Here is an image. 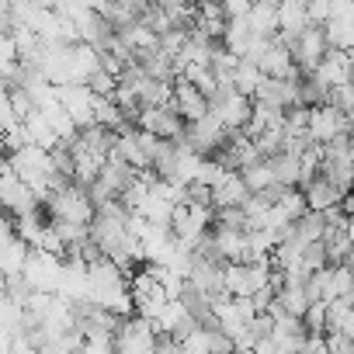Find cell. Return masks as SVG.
<instances>
[{
  "label": "cell",
  "instance_id": "cell-16",
  "mask_svg": "<svg viewBox=\"0 0 354 354\" xmlns=\"http://www.w3.org/2000/svg\"><path fill=\"white\" fill-rule=\"evenodd\" d=\"M309 21V11H306V0H278V28L288 32V35H299Z\"/></svg>",
  "mask_w": 354,
  "mask_h": 354
},
{
  "label": "cell",
  "instance_id": "cell-22",
  "mask_svg": "<svg viewBox=\"0 0 354 354\" xmlns=\"http://www.w3.org/2000/svg\"><path fill=\"white\" fill-rule=\"evenodd\" d=\"M299 170H302V185L323 170V142H309V146L299 153Z\"/></svg>",
  "mask_w": 354,
  "mask_h": 354
},
{
  "label": "cell",
  "instance_id": "cell-10",
  "mask_svg": "<svg viewBox=\"0 0 354 354\" xmlns=\"http://www.w3.org/2000/svg\"><path fill=\"white\" fill-rule=\"evenodd\" d=\"M250 195L247 181L240 177V170H226L219 181L212 185V209H230V205H243Z\"/></svg>",
  "mask_w": 354,
  "mask_h": 354
},
{
  "label": "cell",
  "instance_id": "cell-23",
  "mask_svg": "<svg viewBox=\"0 0 354 354\" xmlns=\"http://www.w3.org/2000/svg\"><path fill=\"white\" fill-rule=\"evenodd\" d=\"M278 205L288 212V219H292V223H295V219H299V216L309 209V202H306V192H302L299 185H295V188H285V192H281V198H278Z\"/></svg>",
  "mask_w": 354,
  "mask_h": 354
},
{
  "label": "cell",
  "instance_id": "cell-9",
  "mask_svg": "<svg viewBox=\"0 0 354 354\" xmlns=\"http://www.w3.org/2000/svg\"><path fill=\"white\" fill-rule=\"evenodd\" d=\"M351 73H354V63H351V56H347V49H326V56L316 63V70H313V77L319 80V84H326V87H337V84H344V80H351Z\"/></svg>",
  "mask_w": 354,
  "mask_h": 354
},
{
  "label": "cell",
  "instance_id": "cell-13",
  "mask_svg": "<svg viewBox=\"0 0 354 354\" xmlns=\"http://www.w3.org/2000/svg\"><path fill=\"white\" fill-rule=\"evenodd\" d=\"M319 174H326L340 192L354 188V160L347 153H323V170Z\"/></svg>",
  "mask_w": 354,
  "mask_h": 354
},
{
  "label": "cell",
  "instance_id": "cell-19",
  "mask_svg": "<svg viewBox=\"0 0 354 354\" xmlns=\"http://www.w3.org/2000/svg\"><path fill=\"white\" fill-rule=\"evenodd\" d=\"M261 80H264V70L257 66V63H250V59H243L240 56V63H236V70H233V87L240 91V94H257V87H261Z\"/></svg>",
  "mask_w": 354,
  "mask_h": 354
},
{
  "label": "cell",
  "instance_id": "cell-5",
  "mask_svg": "<svg viewBox=\"0 0 354 354\" xmlns=\"http://www.w3.org/2000/svg\"><path fill=\"white\" fill-rule=\"evenodd\" d=\"M347 111L323 101V104H313L309 108V139L313 142H330L337 136H347Z\"/></svg>",
  "mask_w": 354,
  "mask_h": 354
},
{
  "label": "cell",
  "instance_id": "cell-14",
  "mask_svg": "<svg viewBox=\"0 0 354 354\" xmlns=\"http://www.w3.org/2000/svg\"><path fill=\"white\" fill-rule=\"evenodd\" d=\"M25 132H28V142H35V146H42V149H56V146L63 142L42 108H35V111L25 118Z\"/></svg>",
  "mask_w": 354,
  "mask_h": 354
},
{
  "label": "cell",
  "instance_id": "cell-2",
  "mask_svg": "<svg viewBox=\"0 0 354 354\" xmlns=\"http://www.w3.org/2000/svg\"><path fill=\"white\" fill-rule=\"evenodd\" d=\"M129 292H132V306H136V313H139V316H149V319H156L160 309H163L167 299H170L167 285H163L146 264H139V268L129 271Z\"/></svg>",
  "mask_w": 354,
  "mask_h": 354
},
{
  "label": "cell",
  "instance_id": "cell-6",
  "mask_svg": "<svg viewBox=\"0 0 354 354\" xmlns=\"http://www.w3.org/2000/svg\"><path fill=\"white\" fill-rule=\"evenodd\" d=\"M136 125H139V129H149L153 136L170 139V142H181V139H185V129H188V122L177 115L170 104H160V108H139Z\"/></svg>",
  "mask_w": 354,
  "mask_h": 354
},
{
  "label": "cell",
  "instance_id": "cell-33",
  "mask_svg": "<svg viewBox=\"0 0 354 354\" xmlns=\"http://www.w3.org/2000/svg\"><path fill=\"white\" fill-rule=\"evenodd\" d=\"M347 156H351V160H354V132H351V136H347Z\"/></svg>",
  "mask_w": 354,
  "mask_h": 354
},
{
  "label": "cell",
  "instance_id": "cell-11",
  "mask_svg": "<svg viewBox=\"0 0 354 354\" xmlns=\"http://www.w3.org/2000/svg\"><path fill=\"white\" fill-rule=\"evenodd\" d=\"M302 192H306V202H309V209H330V205H340V198H344V192L330 181L326 174H316V177H309L306 185H299Z\"/></svg>",
  "mask_w": 354,
  "mask_h": 354
},
{
  "label": "cell",
  "instance_id": "cell-17",
  "mask_svg": "<svg viewBox=\"0 0 354 354\" xmlns=\"http://www.w3.org/2000/svg\"><path fill=\"white\" fill-rule=\"evenodd\" d=\"M292 233H295L302 243L323 240V233H326V219H323V212H319V209H306V212L292 223Z\"/></svg>",
  "mask_w": 354,
  "mask_h": 354
},
{
  "label": "cell",
  "instance_id": "cell-31",
  "mask_svg": "<svg viewBox=\"0 0 354 354\" xmlns=\"http://www.w3.org/2000/svg\"><path fill=\"white\" fill-rule=\"evenodd\" d=\"M340 209H344L347 216H354V188H351V192H344V198H340Z\"/></svg>",
  "mask_w": 354,
  "mask_h": 354
},
{
  "label": "cell",
  "instance_id": "cell-29",
  "mask_svg": "<svg viewBox=\"0 0 354 354\" xmlns=\"http://www.w3.org/2000/svg\"><path fill=\"white\" fill-rule=\"evenodd\" d=\"M326 351L330 354H351L354 351V337H347L340 330H326Z\"/></svg>",
  "mask_w": 354,
  "mask_h": 354
},
{
  "label": "cell",
  "instance_id": "cell-30",
  "mask_svg": "<svg viewBox=\"0 0 354 354\" xmlns=\"http://www.w3.org/2000/svg\"><path fill=\"white\" fill-rule=\"evenodd\" d=\"M306 11H309L313 25H323V21H330V0H306Z\"/></svg>",
  "mask_w": 354,
  "mask_h": 354
},
{
  "label": "cell",
  "instance_id": "cell-1",
  "mask_svg": "<svg viewBox=\"0 0 354 354\" xmlns=\"http://www.w3.org/2000/svg\"><path fill=\"white\" fill-rule=\"evenodd\" d=\"M42 209H46V216H49V219L87 223V226H91V219H94V198H91V195H87V188H84V185H77V181H66V185L53 188V192L46 195Z\"/></svg>",
  "mask_w": 354,
  "mask_h": 354
},
{
  "label": "cell",
  "instance_id": "cell-26",
  "mask_svg": "<svg viewBox=\"0 0 354 354\" xmlns=\"http://www.w3.org/2000/svg\"><path fill=\"white\" fill-rule=\"evenodd\" d=\"M323 264H330V261H326V243H323V240L306 243V247H302V268H306V271H316V268H323Z\"/></svg>",
  "mask_w": 354,
  "mask_h": 354
},
{
  "label": "cell",
  "instance_id": "cell-32",
  "mask_svg": "<svg viewBox=\"0 0 354 354\" xmlns=\"http://www.w3.org/2000/svg\"><path fill=\"white\" fill-rule=\"evenodd\" d=\"M347 236H351V243H354V216H347Z\"/></svg>",
  "mask_w": 354,
  "mask_h": 354
},
{
  "label": "cell",
  "instance_id": "cell-34",
  "mask_svg": "<svg viewBox=\"0 0 354 354\" xmlns=\"http://www.w3.org/2000/svg\"><path fill=\"white\" fill-rule=\"evenodd\" d=\"M351 87H354V73H351Z\"/></svg>",
  "mask_w": 354,
  "mask_h": 354
},
{
  "label": "cell",
  "instance_id": "cell-3",
  "mask_svg": "<svg viewBox=\"0 0 354 354\" xmlns=\"http://www.w3.org/2000/svg\"><path fill=\"white\" fill-rule=\"evenodd\" d=\"M156 333H160V330H156V319L132 313V316H125V319L118 323V330H115V351L149 354V351H156Z\"/></svg>",
  "mask_w": 354,
  "mask_h": 354
},
{
  "label": "cell",
  "instance_id": "cell-28",
  "mask_svg": "<svg viewBox=\"0 0 354 354\" xmlns=\"http://www.w3.org/2000/svg\"><path fill=\"white\" fill-rule=\"evenodd\" d=\"M326 101L337 104V108H344V111H354V87H351V80L330 87V97H326Z\"/></svg>",
  "mask_w": 354,
  "mask_h": 354
},
{
  "label": "cell",
  "instance_id": "cell-12",
  "mask_svg": "<svg viewBox=\"0 0 354 354\" xmlns=\"http://www.w3.org/2000/svg\"><path fill=\"white\" fill-rule=\"evenodd\" d=\"M132 87L139 91V104L142 108H160V104H170V97H174V80H167V77H149L146 73Z\"/></svg>",
  "mask_w": 354,
  "mask_h": 354
},
{
  "label": "cell",
  "instance_id": "cell-15",
  "mask_svg": "<svg viewBox=\"0 0 354 354\" xmlns=\"http://www.w3.org/2000/svg\"><path fill=\"white\" fill-rule=\"evenodd\" d=\"M271 163V174H274V181L285 185V188H295L302 185V170H299V153H288V149H278L268 156Z\"/></svg>",
  "mask_w": 354,
  "mask_h": 354
},
{
  "label": "cell",
  "instance_id": "cell-20",
  "mask_svg": "<svg viewBox=\"0 0 354 354\" xmlns=\"http://www.w3.org/2000/svg\"><path fill=\"white\" fill-rule=\"evenodd\" d=\"M240 177L247 181V188H250V192H264V188L278 185V181H274V174H271V163H268V156H261V160H254V163L240 167Z\"/></svg>",
  "mask_w": 354,
  "mask_h": 354
},
{
  "label": "cell",
  "instance_id": "cell-35",
  "mask_svg": "<svg viewBox=\"0 0 354 354\" xmlns=\"http://www.w3.org/2000/svg\"><path fill=\"white\" fill-rule=\"evenodd\" d=\"M351 257H354V254H351Z\"/></svg>",
  "mask_w": 354,
  "mask_h": 354
},
{
  "label": "cell",
  "instance_id": "cell-24",
  "mask_svg": "<svg viewBox=\"0 0 354 354\" xmlns=\"http://www.w3.org/2000/svg\"><path fill=\"white\" fill-rule=\"evenodd\" d=\"M302 323H306V333H323L326 330V302H309L306 313H302Z\"/></svg>",
  "mask_w": 354,
  "mask_h": 354
},
{
  "label": "cell",
  "instance_id": "cell-8",
  "mask_svg": "<svg viewBox=\"0 0 354 354\" xmlns=\"http://www.w3.org/2000/svg\"><path fill=\"white\" fill-rule=\"evenodd\" d=\"M56 94L77 125L94 122V91L87 84H63V87H56Z\"/></svg>",
  "mask_w": 354,
  "mask_h": 354
},
{
  "label": "cell",
  "instance_id": "cell-27",
  "mask_svg": "<svg viewBox=\"0 0 354 354\" xmlns=\"http://www.w3.org/2000/svg\"><path fill=\"white\" fill-rule=\"evenodd\" d=\"M330 268H333V295L344 299L354 285V271H351V264H330Z\"/></svg>",
  "mask_w": 354,
  "mask_h": 354
},
{
  "label": "cell",
  "instance_id": "cell-4",
  "mask_svg": "<svg viewBox=\"0 0 354 354\" xmlns=\"http://www.w3.org/2000/svg\"><path fill=\"white\" fill-rule=\"evenodd\" d=\"M326 49H330V42H326L323 25H306V28L292 39V59H295V66H299L302 73H313L316 63L326 56Z\"/></svg>",
  "mask_w": 354,
  "mask_h": 354
},
{
  "label": "cell",
  "instance_id": "cell-21",
  "mask_svg": "<svg viewBox=\"0 0 354 354\" xmlns=\"http://www.w3.org/2000/svg\"><path fill=\"white\" fill-rule=\"evenodd\" d=\"M323 32L333 49H354V18H330L323 21Z\"/></svg>",
  "mask_w": 354,
  "mask_h": 354
},
{
  "label": "cell",
  "instance_id": "cell-7",
  "mask_svg": "<svg viewBox=\"0 0 354 354\" xmlns=\"http://www.w3.org/2000/svg\"><path fill=\"white\" fill-rule=\"evenodd\" d=\"M170 108L181 115L185 122H195V118H202L205 111H209V94L202 91V87H195L192 80H185V77H177L174 80V97H170Z\"/></svg>",
  "mask_w": 354,
  "mask_h": 354
},
{
  "label": "cell",
  "instance_id": "cell-18",
  "mask_svg": "<svg viewBox=\"0 0 354 354\" xmlns=\"http://www.w3.org/2000/svg\"><path fill=\"white\" fill-rule=\"evenodd\" d=\"M247 21H250V32H257V35H274V32H278V8H274V4H264V0H254Z\"/></svg>",
  "mask_w": 354,
  "mask_h": 354
},
{
  "label": "cell",
  "instance_id": "cell-25",
  "mask_svg": "<svg viewBox=\"0 0 354 354\" xmlns=\"http://www.w3.org/2000/svg\"><path fill=\"white\" fill-rule=\"evenodd\" d=\"M87 87H91L94 94H104V97H108V94H115V87H118V77H115V73H108L104 66H97V70L87 77Z\"/></svg>",
  "mask_w": 354,
  "mask_h": 354
}]
</instances>
